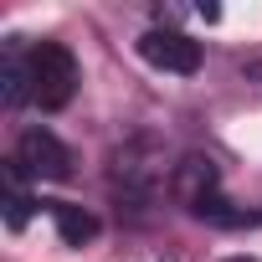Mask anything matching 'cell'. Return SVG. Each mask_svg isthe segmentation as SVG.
I'll return each mask as SVG.
<instances>
[{"mask_svg": "<svg viewBox=\"0 0 262 262\" xmlns=\"http://www.w3.org/2000/svg\"><path fill=\"white\" fill-rule=\"evenodd\" d=\"M170 195L185 206V211H201L211 195H221V170L211 155H180L170 165Z\"/></svg>", "mask_w": 262, "mask_h": 262, "instance_id": "5", "label": "cell"}, {"mask_svg": "<svg viewBox=\"0 0 262 262\" xmlns=\"http://www.w3.org/2000/svg\"><path fill=\"white\" fill-rule=\"evenodd\" d=\"M0 206H6V226L11 231H21L26 221H31V190H26V170L16 165V160H6L0 165Z\"/></svg>", "mask_w": 262, "mask_h": 262, "instance_id": "8", "label": "cell"}, {"mask_svg": "<svg viewBox=\"0 0 262 262\" xmlns=\"http://www.w3.org/2000/svg\"><path fill=\"white\" fill-rule=\"evenodd\" d=\"M72 93H77V57L62 41H36L31 47V103L57 113L72 103Z\"/></svg>", "mask_w": 262, "mask_h": 262, "instance_id": "2", "label": "cell"}, {"mask_svg": "<svg viewBox=\"0 0 262 262\" xmlns=\"http://www.w3.org/2000/svg\"><path fill=\"white\" fill-rule=\"evenodd\" d=\"M242 72H247L252 82H262V52H257V57H247V62H242Z\"/></svg>", "mask_w": 262, "mask_h": 262, "instance_id": "10", "label": "cell"}, {"mask_svg": "<svg viewBox=\"0 0 262 262\" xmlns=\"http://www.w3.org/2000/svg\"><path fill=\"white\" fill-rule=\"evenodd\" d=\"M221 262H262V257H247V252H242V257H221Z\"/></svg>", "mask_w": 262, "mask_h": 262, "instance_id": "11", "label": "cell"}, {"mask_svg": "<svg viewBox=\"0 0 262 262\" xmlns=\"http://www.w3.org/2000/svg\"><path fill=\"white\" fill-rule=\"evenodd\" d=\"M108 180H113V195H118L123 206H134V211L149 206L155 190H160V180H165V149H160L155 139H134V144H123V149L113 155Z\"/></svg>", "mask_w": 262, "mask_h": 262, "instance_id": "1", "label": "cell"}, {"mask_svg": "<svg viewBox=\"0 0 262 262\" xmlns=\"http://www.w3.org/2000/svg\"><path fill=\"white\" fill-rule=\"evenodd\" d=\"M0 98H6V108L31 103V52L21 47V36L0 47Z\"/></svg>", "mask_w": 262, "mask_h": 262, "instance_id": "6", "label": "cell"}, {"mask_svg": "<svg viewBox=\"0 0 262 262\" xmlns=\"http://www.w3.org/2000/svg\"><path fill=\"white\" fill-rule=\"evenodd\" d=\"M47 216H52V226H57V236H62L67 247H88V242H98V231H103V221H98L88 206H77V201H47Z\"/></svg>", "mask_w": 262, "mask_h": 262, "instance_id": "7", "label": "cell"}, {"mask_svg": "<svg viewBox=\"0 0 262 262\" xmlns=\"http://www.w3.org/2000/svg\"><path fill=\"white\" fill-rule=\"evenodd\" d=\"M139 57H144L149 67H160V72H175V77L201 72V41H190V36L175 31V26H149V31L139 36Z\"/></svg>", "mask_w": 262, "mask_h": 262, "instance_id": "4", "label": "cell"}, {"mask_svg": "<svg viewBox=\"0 0 262 262\" xmlns=\"http://www.w3.org/2000/svg\"><path fill=\"white\" fill-rule=\"evenodd\" d=\"M31 180H67L72 175V149L52 134V128H26L16 139V155H11Z\"/></svg>", "mask_w": 262, "mask_h": 262, "instance_id": "3", "label": "cell"}, {"mask_svg": "<svg viewBox=\"0 0 262 262\" xmlns=\"http://www.w3.org/2000/svg\"><path fill=\"white\" fill-rule=\"evenodd\" d=\"M190 216H201V221H211V226H262V211H236L226 195H211L201 211H190Z\"/></svg>", "mask_w": 262, "mask_h": 262, "instance_id": "9", "label": "cell"}]
</instances>
